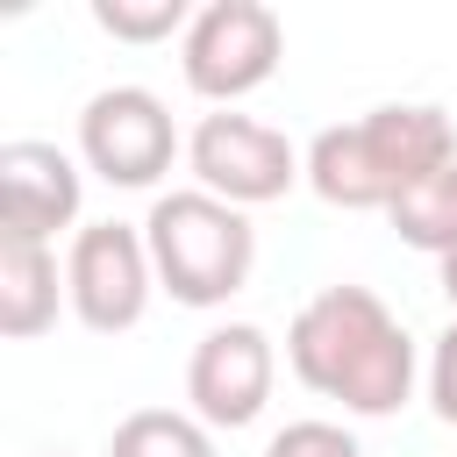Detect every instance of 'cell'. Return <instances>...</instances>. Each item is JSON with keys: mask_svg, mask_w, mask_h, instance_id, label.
Listing matches in <instances>:
<instances>
[{"mask_svg": "<svg viewBox=\"0 0 457 457\" xmlns=\"http://www.w3.org/2000/svg\"><path fill=\"white\" fill-rule=\"evenodd\" d=\"M286 364L307 393L336 400L357 421L400 414L421 378L414 336L393 321V307L371 286H321L286 328Z\"/></svg>", "mask_w": 457, "mask_h": 457, "instance_id": "1", "label": "cell"}, {"mask_svg": "<svg viewBox=\"0 0 457 457\" xmlns=\"http://www.w3.org/2000/svg\"><path fill=\"white\" fill-rule=\"evenodd\" d=\"M443 164H457V129L436 100H386L307 143V186H314V200H328L343 214L393 207Z\"/></svg>", "mask_w": 457, "mask_h": 457, "instance_id": "2", "label": "cell"}, {"mask_svg": "<svg viewBox=\"0 0 457 457\" xmlns=\"http://www.w3.org/2000/svg\"><path fill=\"white\" fill-rule=\"evenodd\" d=\"M143 243H150V264H157V286L179 300V307H228L250 271H257V228L243 207L200 193V186H179V193H157L150 214H143Z\"/></svg>", "mask_w": 457, "mask_h": 457, "instance_id": "3", "label": "cell"}, {"mask_svg": "<svg viewBox=\"0 0 457 457\" xmlns=\"http://www.w3.org/2000/svg\"><path fill=\"white\" fill-rule=\"evenodd\" d=\"M186 171L200 179V193L228 200V207H264V200H286L300 179H307V157L286 143V129L257 121V114H200L193 136H186Z\"/></svg>", "mask_w": 457, "mask_h": 457, "instance_id": "4", "label": "cell"}, {"mask_svg": "<svg viewBox=\"0 0 457 457\" xmlns=\"http://www.w3.org/2000/svg\"><path fill=\"white\" fill-rule=\"evenodd\" d=\"M278 57H286V21L264 0H207L179 36V71L214 107H236L243 93H257L278 71Z\"/></svg>", "mask_w": 457, "mask_h": 457, "instance_id": "5", "label": "cell"}, {"mask_svg": "<svg viewBox=\"0 0 457 457\" xmlns=\"http://www.w3.org/2000/svg\"><path fill=\"white\" fill-rule=\"evenodd\" d=\"M179 150V121L150 86H100L79 107V164L100 171L107 186H157Z\"/></svg>", "mask_w": 457, "mask_h": 457, "instance_id": "6", "label": "cell"}, {"mask_svg": "<svg viewBox=\"0 0 457 457\" xmlns=\"http://www.w3.org/2000/svg\"><path fill=\"white\" fill-rule=\"evenodd\" d=\"M64 293L71 314L93 336H121L143 321L150 293H157V264L143 243V221H86L64 250Z\"/></svg>", "mask_w": 457, "mask_h": 457, "instance_id": "7", "label": "cell"}, {"mask_svg": "<svg viewBox=\"0 0 457 457\" xmlns=\"http://www.w3.org/2000/svg\"><path fill=\"white\" fill-rule=\"evenodd\" d=\"M271 378H278V350L257 321H221L186 357V400L207 428H250L271 400Z\"/></svg>", "mask_w": 457, "mask_h": 457, "instance_id": "8", "label": "cell"}, {"mask_svg": "<svg viewBox=\"0 0 457 457\" xmlns=\"http://www.w3.org/2000/svg\"><path fill=\"white\" fill-rule=\"evenodd\" d=\"M79 200H86V171L71 150L36 143V136L0 143V236L50 243L57 228L79 221Z\"/></svg>", "mask_w": 457, "mask_h": 457, "instance_id": "9", "label": "cell"}, {"mask_svg": "<svg viewBox=\"0 0 457 457\" xmlns=\"http://www.w3.org/2000/svg\"><path fill=\"white\" fill-rule=\"evenodd\" d=\"M57 300H71L64 271H57V250L0 236V336H14V343L43 336L57 321Z\"/></svg>", "mask_w": 457, "mask_h": 457, "instance_id": "10", "label": "cell"}, {"mask_svg": "<svg viewBox=\"0 0 457 457\" xmlns=\"http://www.w3.org/2000/svg\"><path fill=\"white\" fill-rule=\"evenodd\" d=\"M393 236L407 243V250H428L436 264L457 250V164H443L436 179H421L414 193H400L393 207Z\"/></svg>", "mask_w": 457, "mask_h": 457, "instance_id": "11", "label": "cell"}, {"mask_svg": "<svg viewBox=\"0 0 457 457\" xmlns=\"http://www.w3.org/2000/svg\"><path fill=\"white\" fill-rule=\"evenodd\" d=\"M107 457H214V428L193 407H136L121 414Z\"/></svg>", "mask_w": 457, "mask_h": 457, "instance_id": "12", "label": "cell"}, {"mask_svg": "<svg viewBox=\"0 0 457 457\" xmlns=\"http://www.w3.org/2000/svg\"><path fill=\"white\" fill-rule=\"evenodd\" d=\"M200 7L186 0H93V21L114 36V43H164V36H186Z\"/></svg>", "mask_w": 457, "mask_h": 457, "instance_id": "13", "label": "cell"}, {"mask_svg": "<svg viewBox=\"0 0 457 457\" xmlns=\"http://www.w3.org/2000/svg\"><path fill=\"white\" fill-rule=\"evenodd\" d=\"M264 457H364V450H357V436L343 421H286L264 443Z\"/></svg>", "mask_w": 457, "mask_h": 457, "instance_id": "14", "label": "cell"}, {"mask_svg": "<svg viewBox=\"0 0 457 457\" xmlns=\"http://www.w3.org/2000/svg\"><path fill=\"white\" fill-rule=\"evenodd\" d=\"M428 407L457 428V314H450V328H443L436 350H428Z\"/></svg>", "mask_w": 457, "mask_h": 457, "instance_id": "15", "label": "cell"}, {"mask_svg": "<svg viewBox=\"0 0 457 457\" xmlns=\"http://www.w3.org/2000/svg\"><path fill=\"white\" fill-rule=\"evenodd\" d=\"M436 286H443V300H450V307H457V250H450V257H443V264H436Z\"/></svg>", "mask_w": 457, "mask_h": 457, "instance_id": "16", "label": "cell"}, {"mask_svg": "<svg viewBox=\"0 0 457 457\" xmlns=\"http://www.w3.org/2000/svg\"><path fill=\"white\" fill-rule=\"evenodd\" d=\"M50 457H71V450H50Z\"/></svg>", "mask_w": 457, "mask_h": 457, "instance_id": "17", "label": "cell"}]
</instances>
